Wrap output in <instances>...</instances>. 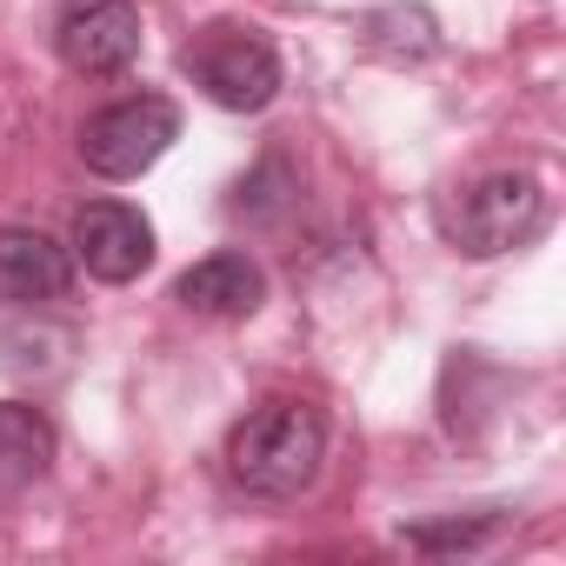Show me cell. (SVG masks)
Wrapping results in <instances>:
<instances>
[{
    "label": "cell",
    "mask_w": 566,
    "mask_h": 566,
    "mask_svg": "<svg viewBox=\"0 0 566 566\" xmlns=\"http://www.w3.org/2000/svg\"><path fill=\"white\" fill-rule=\"evenodd\" d=\"M140 8L134 0H67L54 21V54L81 81H120L140 61Z\"/></svg>",
    "instance_id": "cell-5"
},
{
    "label": "cell",
    "mask_w": 566,
    "mask_h": 566,
    "mask_svg": "<svg viewBox=\"0 0 566 566\" xmlns=\"http://www.w3.org/2000/svg\"><path fill=\"white\" fill-rule=\"evenodd\" d=\"M174 301H180L187 314H200V321H247V314H260V301H266V273H260V260H247L240 247H220V253L193 260V266L174 280Z\"/></svg>",
    "instance_id": "cell-7"
},
{
    "label": "cell",
    "mask_w": 566,
    "mask_h": 566,
    "mask_svg": "<svg viewBox=\"0 0 566 566\" xmlns=\"http://www.w3.org/2000/svg\"><path fill=\"white\" fill-rule=\"evenodd\" d=\"M180 74H187L213 107H227V114H260V107H273V94H280V54H273V41L253 34V28H233V21L200 28V34L180 48Z\"/></svg>",
    "instance_id": "cell-3"
},
{
    "label": "cell",
    "mask_w": 566,
    "mask_h": 566,
    "mask_svg": "<svg viewBox=\"0 0 566 566\" xmlns=\"http://www.w3.org/2000/svg\"><path fill=\"white\" fill-rule=\"evenodd\" d=\"M74 266H87L107 287H127L154 266V220L127 200H87L74 213V240H67Z\"/></svg>",
    "instance_id": "cell-6"
},
{
    "label": "cell",
    "mask_w": 566,
    "mask_h": 566,
    "mask_svg": "<svg viewBox=\"0 0 566 566\" xmlns=\"http://www.w3.org/2000/svg\"><path fill=\"white\" fill-rule=\"evenodd\" d=\"M54 420L28 400H0V500H21L54 467Z\"/></svg>",
    "instance_id": "cell-9"
},
{
    "label": "cell",
    "mask_w": 566,
    "mask_h": 566,
    "mask_svg": "<svg viewBox=\"0 0 566 566\" xmlns=\"http://www.w3.org/2000/svg\"><path fill=\"white\" fill-rule=\"evenodd\" d=\"M500 526H506V513H473V520H420V526H407L400 539H407L413 553H480Z\"/></svg>",
    "instance_id": "cell-10"
},
{
    "label": "cell",
    "mask_w": 566,
    "mask_h": 566,
    "mask_svg": "<svg viewBox=\"0 0 566 566\" xmlns=\"http://www.w3.org/2000/svg\"><path fill=\"white\" fill-rule=\"evenodd\" d=\"M539 227H546V187H539L533 174H520V167L486 174V180L460 187V193L440 207V233H447L467 260L513 253V247H526Z\"/></svg>",
    "instance_id": "cell-2"
},
{
    "label": "cell",
    "mask_w": 566,
    "mask_h": 566,
    "mask_svg": "<svg viewBox=\"0 0 566 566\" xmlns=\"http://www.w3.org/2000/svg\"><path fill=\"white\" fill-rule=\"evenodd\" d=\"M180 140V107L167 94H127L81 120V160L101 180H140Z\"/></svg>",
    "instance_id": "cell-4"
},
{
    "label": "cell",
    "mask_w": 566,
    "mask_h": 566,
    "mask_svg": "<svg viewBox=\"0 0 566 566\" xmlns=\"http://www.w3.org/2000/svg\"><path fill=\"white\" fill-rule=\"evenodd\" d=\"M327 413L314 400H266L227 433V473L253 500H294L321 480Z\"/></svg>",
    "instance_id": "cell-1"
},
{
    "label": "cell",
    "mask_w": 566,
    "mask_h": 566,
    "mask_svg": "<svg viewBox=\"0 0 566 566\" xmlns=\"http://www.w3.org/2000/svg\"><path fill=\"white\" fill-rule=\"evenodd\" d=\"M74 287V253L41 227H0V301L48 307Z\"/></svg>",
    "instance_id": "cell-8"
}]
</instances>
